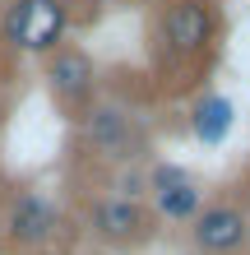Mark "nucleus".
I'll list each match as a JSON object with an SVG mask.
<instances>
[{"instance_id": "nucleus-10", "label": "nucleus", "mask_w": 250, "mask_h": 255, "mask_svg": "<svg viewBox=\"0 0 250 255\" xmlns=\"http://www.w3.org/2000/svg\"><path fill=\"white\" fill-rule=\"evenodd\" d=\"M167 186H185V176L176 167H163V172H158V190H167Z\"/></svg>"}, {"instance_id": "nucleus-9", "label": "nucleus", "mask_w": 250, "mask_h": 255, "mask_svg": "<svg viewBox=\"0 0 250 255\" xmlns=\"http://www.w3.org/2000/svg\"><path fill=\"white\" fill-rule=\"evenodd\" d=\"M158 204H163V214L171 218H185V214H195V204H199V190L195 186H167V190H158Z\"/></svg>"}, {"instance_id": "nucleus-5", "label": "nucleus", "mask_w": 250, "mask_h": 255, "mask_svg": "<svg viewBox=\"0 0 250 255\" xmlns=\"http://www.w3.org/2000/svg\"><path fill=\"white\" fill-rule=\"evenodd\" d=\"M241 237H246V218L237 209H227V204L209 209V214L195 223V242L204 251H232V246H241Z\"/></svg>"}, {"instance_id": "nucleus-1", "label": "nucleus", "mask_w": 250, "mask_h": 255, "mask_svg": "<svg viewBox=\"0 0 250 255\" xmlns=\"http://www.w3.org/2000/svg\"><path fill=\"white\" fill-rule=\"evenodd\" d=\"M5 33L19 42V47H28V51L56 47L61 33H65L61 0H19V5L9 9V19H5Z\"/></svg>"}, {"instance_id": "nucleus-3", "label": "nucleus", "mask_w": 250, "mask_h": 255, "mask_svg": "<svg viewBox=\"0 0 250 255\" xmlns=\"http://www.w3.org/2000/svg\"><path fill=\"white\" fill-rule=\"evenodd\" d=\"M47 79H51V93L56 98L79 102L88 88H93V61H88L83 51H61L51 61V70H47Z\"/></svg>"}, {"instance_id": "nucleus-2", "label": "nucleus", "mask_w": 250, "mask_h": 255, "mask_svg": "<svg viewBox=\"0 0 250 255\" xmlns=\"http://www.w3.org/2000/svg\"><path fill=\"white\" fill-rule=\"evenodd\" d=\"M56 232V209L42 200V195H23L9 214V237L23 246H42L47 237Z\"/></svg>"}, {"instance_id": "nucleus-6", "label": "nucleus", "mask_w": 250, "mask_h": 255, "mask_svg": "<svg viewBox=\"0 0 250 255\" xmlns=\"http://www.w3.org/2000/svg\"><path fill=\"white\" fill-rule=\"evenodd\" d=\"M88 139H93L102 153L125 158V148H130V116L121 107H97L93 116H88Z\"/></svg>"}, {"instance_id": "nucleus-4", "label": "nucleus", "mask_w": 250, "mask_h": 255, "mask_svg": "<svg viewBox=\"0 0 250 255\" xmlns=\"http://www.w3.org/2000/svg\"><path fill=\"white\" fill-rule=\"evenodd\" d=\"M167 42L176 51H199L209 42V9L199 0H181L171 14H167Z\"/></svg>"}, {"instance_id": "nucleus-7", "label": "nucleus", "mask_w": 250, "mask_h": 255, "mask_svg": "<svg viewBox=\"0 0 250 255\" xmlns=\"http://www.w3.org/2000/svg\"><path fill=\"white\" fill-rule=\"evenodd\" d=\"M93 218H97V232L111 237V242H130V237L144 232V214L135 200H107V204H97Z\"/></svg>"}, {"instance_id": "nucleus-8", "label": "nucleus", "mask_w": 250, "mask_h": 255, "mask_svg": "<svg viewBox=\"0 0 250 255\" xmlns=\"http://www.w3.org/2000/svg\"><path fill=\"white\" fill-rule=\"evenodd\" d=\"M199 134H204V139H223V130L232 126V107H227V102L223 98H213V102H204V107H199Z\"/></svg>"}]
</instances>
